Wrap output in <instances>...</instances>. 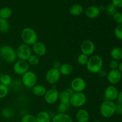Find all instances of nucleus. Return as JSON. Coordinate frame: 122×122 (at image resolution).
Instances as JSON below:
<instances>
[{
    "mask_svg": "<svg viewBox=\"0 0 122 122\" xmlns=\"http://www.w3.org/2000/svg\"></svg>",
    "mask_w": 122,
    "mask_h": 122,
    "instance_id": "obj_49",
    "label": "nucleus"
},
{
    "mask_svg": "<svg viewBox=\"0 0 122 122\" xmlns=\"http://www.w3.org/2000/svg\"><path fill=\"white\" fill-rule=\"evenodd\" d=\"M107 79L108 82L111 85L117 84L120 82L122 78V74L118 70V69L116 70H110L108 72H107Z\"/></svg>",
    "mask_w": 122,
    "mask_h": 122,
    "instance_id": "obj_14",
    "label": "nucleus"
},
{
    "mask_svg": "<svg viewBox=\"0 0 122 122\" xmlns=\"http://www.w3.org/2000/svg\"><path fill=\"white\" fill-rule=\"evenodd\" d=\"M87 97L83 92H74L70 96V105L75 108H81L85 105Z\"/></svg>",
    "mask_w": 122,
    "mask_h": 122,
    "instance_id": "obj_5",
    "label": "nucleus"
},
{
    "mask_svg": "<svg viewBox=\"0 0 122 122\" xmlns=\"http://www.w3.org/2000/svg\"><path fill=\"white\" fill-rule=\"evenodd\" d=\"M21 39L23 44L30 46L38 41V36L34 29L31 27H25L21 32Z\"/></svg>",
    "mask_w": 122,
    "mask_h": 122,
    "instance_id": "obj_2",
    "label": "nucleus"
},
{
    "mask_svg": "<svg viewBox=\"0 0 122 122\" xmlns=\"http://www.w3.org/2000/svg\"><path fill=\"white\" fill-rule=\"evenodd\" d=\"M98 75H99V76H100V77L104 78V77H107V72L106 71V70H104V69H102V70H101L100 71H99L98 73Z\"/></svg>",
    "mask_w": 122,
    "mask_h": 122,
    "instance_id": "obj_41",
    "label": "nucleus"
},
{
    "mask_svg": "<svg viewBox=\"0 0 122 122\" xmlns=\"http://www.w3.org/2000/svg\"><path fill=\"white\" fill-rule=\"evenodd\" d=\"M70 87L75 92H83L86 88V82L82 77H76L71 81Z\"/></svg>",
    "mask_w": 122,
    "mask_h": 122,
    "instance_id": "obj_9",
    "label": "nucleus"
},
{
    "mask_svg": "<svg viewBox=\"0 0 122 122\" xmlns=\"http://www.w3.org/2000/svg\"><path fill=\"white\" fill-rule=\"evenodd\" d=\"M12 81H13V79H12L11 77L8 74H4V75H1L0 77V82L1 84L7 86H10L12 83Z\"/></svg>",
    "mask_w": 122,
    "mask_h": 122,
    "instance_id": "obj_28",
    "label": "nucleus"
},
{
    "mask_svg": "<svg viewBox=\"0 0 122 122\" xmlns=\"http://www.w3.org/2000/svg\"><path fill=\"white\" fill-rule=\"evenodd\" d=\"M36 122H51V117L49 113L45 111H42L36 116Z\"/></svg>",
    "mask_w": 122,
    "mask_h": 122,
    "instance_id": "obj_22",
    "label": "nucleus"
},
{
    "mask_svg": "<svg viewBox=\"0 0 122 122\" xmlns=\"http://www.w3.org/2000/svg\"><path fill=\"white\" fill-rule=\"evenodd\" d=\"M20 122H36V116L30 114H27L22 117Z\"/></svg>",
    "mask_w": 122,
    "mask_h": 122,
    "instance_id": "obj_34",
    "label": "nucleus"
},
{
    "mask_svg": "<svg viewBox=\"0 0 122 122\" xmlns=\"http://www.w3.org/2000/svg\"><path fill=\"white\" fill-rule=\"evenodd\" d=\"M117 100L118 101V103L122 104V91H120V92H119L117 98Z\"/></svg>",
    "mask_w": 122,
    "mask_h": 122,
    "instance_id": "obj_43",
    "label": "nucleus"
},
{
    "mask_svg": "<svg viewBox=\"0 0 122 122\" xmlns=\"http://www.w3.org/2000/svg\"><path fill=\"white\" fill-rule=\"evenodd\" d=\"M104 61L102 57L98 55H92L89 58L86 65V69L89 72L98 74L103 67Z\"/></svg>",
    "mask_w": 122,
    "mask_h": 122,
    "instance_id": "obj_1",
    "label": "nucleus"
},
{
    "mask_svg": "<svg viewBox=\"0 0 122 122\" xmlns=\"http://www.w3.org/2000/svg\"><path fill=\"white\" fill-rule=\"evenodd\" d=\"M76 119L77 122H88L90 119V114L88 110L81 108L76 113Z\"/></svg>",
    "mask_w": 122,
    "mask_h": 122,
    "instance_id": "obj_16",
    "label": "nucleus"
},
{
    "mask_svg": "<svg viewBox=\"0 0 122 122\" xmlns=\"http://www.w3.org/2000/svg\"><path fill=\"white\" fill-rule=\"evenodd\" d=\"M114 35L117 39L122 40V25H118L114 29Z\"/></svg>",
    "mask_w": 122,
    "mask_h": 122,
    "instance_id": "obj_35",
    "label": "nucleus"
},
{
    "mask_svg": "<svg viewBox=\"0 0 122 122\" xmlns=\"http://www.w3.org/2000/svg\"><path fill=\"white\" fill-rule=\"evenodd\" d=\"M0 56L8 63H14L17 59L15 50L9 45H3L0 48Z\"/></svg>",
    "mask_w": 122,
    "mask_h": 122,
    "instance_id": "obj_4",
    "label": "nucleus"
},
{
    "mask_svg": "<svg viewBox=\"0 0 122 122\" xmlns=\"http://www.w3.org/2000/svg\"><path fill=\"white\" fill-rule=\"evenodd\" d=\"M46 87L42 85L36 84L35 86L32 88V92L35 96L36 97H44L46 93Z\"/></svg>",
    "mask_w": 122,
    "mask_h": 122,
    "instance_id": "obj_19",
    "label": "nucleus"
},
{
    "mask_svg": "<svg viewBox=\"0 0 122 122\" xmlns=\"http://www.w3.org/2000/svg\"><path fill=\"white\" fill-rule=\"evenodd\" d=\"M91 1H95V0H91Z\"/></svg>",
    "mask_w": 122,
    "mask_h": 122,
    "instance_id": "obj_47",
    "label": "nucleus"
},
{
    "mask_svg": "<svg viewBox=\"0 0 122 122\" xmlns=\"http://www.w3.org/2000/svg\"><path fill=\"white\" fill-rule=\"evenodd\" d=\"M66 91L67 92L69 93V94H70V95H71L73 94L74 92H74L73 91V89H71V88H70V87H69V88H67V89H66Z\"/></svg>",
    "mask_w": 122,
    "mask_h": 122,
    "instance_id": "obj_44",
    "label": "nucleus"
},
{
    "mask_svg": "<svg viewBox=\"0 0 122 122\" xmlns=\"http://www.w3.org/2000/svg\"><path fill=\"white\" fill-rule=\"evenodd\" d=\"M93 122H102L100 121V120H95V121H94Z\"/></svg>",
    "mask_w": 122,
    "mask_h": 122,
    "instance_id": "obj_46",
    "label": "nucleus"
},
{
    "mask_svg": "<svg viewBox=\"0 0 122 122\" xmlns=\"http://www.w3.org/2000/svg\"></svg>",
    "mask_w": 122,
    "mask_h": 122,
    "instance_id": "obj_48",
    "label": "nucleus"
},
{
    "mask_svg": "<svg viewBox=\"0 0 122 122\" xmlns=\"http://www.w3.org/2000/svg\"><path fill=\"white\" fill-rule=\"evenodd\" d=\"M110 56L113 60L120 61L122 60V48L116 46L111 50Z\"/></svg>",
    "mask_w": 122,
    "mask_h": 122,
    "instance_id": "obj_21",
    "label": "nucleus"
},
{
    "mask_svg": "<svg viewBox=\"0 0 122 122\" xmlns=\"http://www.w3.org/2000/svg\"><path fill=\"white\" fill-rule=\"evenodd\" d=\"M19 79H15L12 81L11 84L10 85L14 89H19L21 87V85H23L21 81H20Z\"/></svg>",
    "mask_w": 122,
    "mask_h": 122,
    "instance_id": "obj_37",
    "label": "nucleus"
},
{
    "mask_svg": "<svg viewBox=\"0 0 122 122\" xmlns=\"http://www.w3.org/2000/svg\"><path fill=\"white\" fill-rule=\"evenodd\" d=\"M58 70L61 75L63 76H67L72 73L73 71V67L72 65L69 63H63V64H61Z\"/></svg>",
    "mask_w": 122,
    "mask_h": 122,
    "instance_id": "obj_20",
    "label": "nucleus"
},
{
    "mask_svg": "<svg viewBox=\"0 0 122 122\" xmlns=\"http://www.w3.org/2000/svg\"><path fill=\"white\" fill-rule=\"evenodd\" d=\"M113 19L118 25H122V13L116 12L113 15Z\"/></svg>",
    "mask_w": 122,
    "mask_h": 122,
    "instance_id": "obj_36",
    "label": "nucleus"
},
{
    "mask_svg": "<svg viewBox=\"0 0 122 122\" xmlns=\"http://www.w3.org/2000/svg\"><path fill=\"white\" fill-rule=\"evenodd\" d=\"M71 95L66 91V90H63L59 92V97L58 100L60 102L65 104H70V99Z\"/></svg>",
    "mask_w": 122,
    "mask_h": 122,
    "instance_id": "obj_24",
    "label": "nucleus"
},
{
    "mask_svg": "<svg viewBox=\"0 0 122 122\" xmlns=\"http://www.w3.org/2000/svg\"><path fill=\"white\" fill-rule=\"evenodd\" d=\"M61 76V75L59 70L52 67L46 71V75H45V80L48 83L54 85L57 82H59Z\"/></svg>",
    "mask_w": 122,
    "mask_h": 122,
    "instance_id": "obj_8",
    "label": "nucleus"
},
{
    "mask_svg": "<svg viewBox=\"0 0 122 122\" xmlns=\"http://www.w3.org/2000/svg\"><path fill=\"white\" fill-rule=\"evenodd\" d=\"M70 106V104H65L60 102L59 104L58 105V107H57V112H58V113H60V114L66 113L67 111L69 110V106Z\"/></svg>",
    "mask_w": 122,
    "mask_h": 122,
    "instance_id": "obj_33",
    "label": "nucleus"
},
{
    "mask_svg": "<svg viewBox=\"0 0 122 122\" xmlns=\"http://www.w3.org/2000/svg\"><path fill=\"white\" fill-rule=\"evenodd\" d=\"M70 14L74 16H78L81 15L83 12V8L82 5L76 4L70 7L69 9Z\"/></svg>",
    "mask_w": 122,
    "mask_h": 122,
    "instance_id": "obj_23",
    "label": "nucleus"
},
{
    "mask_svg": "<svg viewBox=\"0 0 122 122\" xmlns=\"http://www.w3.org/2000/svg\"><path fill=\"white\" fill-rule=\"evenodd\" d=\"M40 61V59H39V57L37 56L35 54H32L29 57V58L27 59V62L28 63L29 65H30L32 66H36L38 65Z\"/></svg>",
    "mask_w": 122,
    "mask_h": 122,
    "instance_id": "obj_29",
    "label": "nucleus"
},
{
    "mask_svg": "<svg viewBox=\"0 0 122 122\" xmlns=\"http://www.w3.org/2000/svg\"><path fill=\"white\" fill-rule=\"evenodd\" d=\"M51 122H73V120L72 117L67 113H58L53 117Z\"/></svg>",
    "mask_w": 122,
    "mask_h": 122,
    "instance_id": "obj_18",
    "label": "nucleus"
},
{
    "mask_svg": "<svg viewBox=\"0 0 122 122\" xmlns=\"http://www.w3.org/2000/svg\"><path fill=\"white\" fill-rule=\"evenodd\" d=\"M9 92L8 86L0 83V99L6 97Z\"/></svg>",
    "mask_w": 122,
    "mask_h": 122,
    "instance_id": "obj_32",
    "label": "nucleus"
},
{
    "mask_svg": "<svg viewBox=\"0 0 122 122\" xmlns=\"http://www.w3.org/2000/svg\"><path fill=\"white\" fill-rule=\"evenodd\" d=\"M61 65V63H60V61L56 60L54 61L53 64H52V67L55 68V69H59V68L60 67Z\"/></svg>",
    "mask_w": 122,
    "mask_h": 122,
    "instance_id": "obj_42",
    "label": "nucleus"
},
{
    "mask_svg": "<svg viewBox=\"0 0 122 122\" xmlns=\"http://www.w3.org/2000/svg\"><path fill=\"white\" fill-rule=\"evenodd\" d=\"M118 70L122 74V61L119 63V67H118Z\"/></svg>",
    "mask_w": 122,
    "mask_h": 122,
    "instance_id": "obj_45",
    "label": "nucleus"
},
{
    "mask_svg": "<svg viewBox=\"0 0 122 122\" xmlns=\"http://www.w3.org/2000/svg\"><path fill=\"white\" fill-rule=\"evenodd\" d=\"M59 92L55 87H52L47 89L45 95L44 96V100L48 104H54L58 101Z\"/></svg>",
    "mask_w": 122,
    "mask_h": 122,
    "instance_id": "obj_10",
    "label": "nucleus"
},
{
    "mask_svg": "<svg viewBox=\"0 0 122 122\" xmlns=\"http://www.w3.org/2000/svg\"><path fill=\"white\" fill-rule=\"evenodd\" d=\"M32 51L34 54L38 57H42L46 54L47 52V48L46 45L44 42L41 41H37L35 44L32 45Z\"/></svg>",
    "mask_w": 122,
    "mask_h": 122,
    "instance_id": "obj_15",
    "label": "nucleus"
},
{
    "mask_svg": "<svg viewBox=\"0 0 122 122\" xmlns=\"http://www.w3.org/2000/svg\"><path fill=\"white\" fill-rule=\"evenodd\" d=\"M119 64V63L118 62V61L112 59L109 63V66L110 68V70H116V69H118Z\"/></svg>",
    "mask_w": 122,
    "mask_h": 122,
    "instance_id": "obj_38",
    "label": "nucleus"
},
{
    "mask_svg": "<svg viewBox=\"0 0 122 122\" xmlns=\"http://www.w3.org/2000/svg\"><path fill=\"white\" fill-rule=\"evenodd\" d=\"M14 110L12 107H6L1 111V115L5 118H11L14 116Z\"/></svg>",
    "mask_w": 122,
    "mask_h": 122,
    "instance_id": "obj_27",
    "label": "nucleus"
},
{
    "mask_svg": "<svg viewBox=\"0 0 122 122\" xmlns=\"http://www.w3.org/2000/svg\"><path fill=\"white\" fill-rule=\"evenodd\" d=\"M85 14L87 17L91 19H94L99 16L100 14V11L98 7L92 5L86 9Z\"/></svg>",
    "mask_w": 122,
    "mask_h": 122,
    "instance_id": "obj_17",
    "label": "nucleus"
},
{
    "mask_svg": "<svg viewBox=\"0 0 122 122\" xmlns=\"http://www.w3.org/2000/svg\"><path fill=\"white\" fill-rule=\"evenodd\" d=\"M29 65L27 61L21 60H17L13 65V71L16 75L22 76L23 75L29 71Z\"/></svg>",
    "mask_w": 122,
    "mask_h": 122,
    "instance_id": "obj_12",
    "label": "nucleus"
},
{
    "mask_svg": "<svg viewBox=\"0 0 122 122\" xmlns=\"http://www.w3.org/2000/svg\"><path fill=\"white\" fill-rule=\"evenodd\" d=\"M10 29V25L7 19L0 18V32L7 33Z\"/></svg>",
    "mask_w": 122,
    "mask_h": 122,
    "instance_id": "obj_26",
    "label": "nucleus"
},
{
    "mask_svg": "<svg viewBox=\"0 0 122 122\" xmlns=\"http://www.w3.org/2000/svg\"><path fill=\"white\" fill-rule=\"evenodd\" d=\"M112 3L116 8H122V0H112Z\"/></svg>",
    "mask_w": 122,
    "mask_h": 122,
    "instance_id": "obj_39",
    "label": "nucleus"
},
{
    "mask_svg": "<svg viewBox=\"0 0 122 122\" xmlns=\"http://www.w3.org/2000/svg\"><path fill=\"white\" fill-rule=\"evenodd\" d=\"M118 89L114 85H109L105 89L104 92L105 100L114 101L117 100L118 94H119Z\"/></svg>",
    "mask_w": 122,
    "mask_h": 122,
    "instance_id": "obj_13",
    "label": "nucleus"
},
{
    "mask_svg": "<svg viewBox=\"0 0 122 122\" xmlns=\"http://www.w3.org/2000/svg\"><path fill=\"white\" fill-rule=\"evenodd\" d=\"M13 14L12 10L9 7H3L0 10V18L4 19H8Z\"/></svg>",
    "mask_w": 122,
    "mask_h": 122,
    "instance_id": "obj_25",
    "label": "nucleus"
},
{
    "mask_svg": "<svg viewBox=\"0 0 122 122\" xmlns=\"http://www.w3.org/2000/svg\"><path fill=\"white\" fill-rule=\"evenodd\" d=\"M116 110V104L114 101L104 100L100 107V112L103 117L108 119L114 115Z\"/></svg>",
    "mask_w": 122,
    "mask_h": 122,
    "instance_id": "obj_3",
    "label": "nucleus"
},
{
    "mask_svg": "<svg viewBox=\"0 0 122 122\" xmlns=\"http://www.w3.org/2000/svg\"><path fill=\"white\" fill-rule=\"evenodd\" d=\"M21 82L23 85L29 89H32L37 84L38 77L35 73L29 70L21 76Z\"/></svg>",
    "mask_w": 122,
    "mask_h": 122,
    "instance_id": "obj_6",
    "label": "nucleus"
},
{
    "mask_svg": "<svg viewBox=\"0 0 122 122\" xmlns=\"http://www.w3.org/2000/svg\"><path fill=\"white\" fill-rule=\"evenodd\" d=\"M116 8V7L113 4L110 3L107 4V5L106 7V11L108 15H110V16H113L117 12Z\"/></svg>",
    "mask_w": 122,
    "mask_h": 122,
    "instance_id": "obj_31",
    "label": "nucleus"
},
{
    "mask_svg": "<svg viewBox=\"0 0 122 122\" xmlns=\"http://www.w3.org/2000/svg\"><path fill=\"white\" fill-rule=\"evenodd\" d=\"M89 57H88L86 55H85L81 53L77 56V62L79 65L81 66H86L88 60H89Z\"/></svg>",
    "mask_w": 122,
    "mask_h": 122,
    "instance_id": "obj_30",
    "label": "nucleus"
},
{
    "mask_svg": "<svg viewBox=\"0 0 122 122\" xmlns=\"http://www.w3.org/2000/svg\"><path fill=\"white\" fill-rule=\"evenodd\" d=\"M81 53L86 55L88 57L92 56L95 51V45L94 42L92 41L86 39L81 43L80 46Z\"/></svg>",
    "mask_w": 122,
    "mask_h": 122,
    "instance_id": "obj_11",
    "label": "nucleus"
},
{
    "mask_svg": "<svg viewBox=\"0 0 122 122\" xmlns=\"http://www.w3.org/2000/svg\"><path fill=\"white\" fill-rule=\"evenodd\" d=\"M15 51L17 58L21 60L27 61L30 56L32 54V48L30 46L23 43L19 45Z\"/></svg>",
    "mask_w": 122,
    "mask_h": 122,
    "instance_id": "obj_7",
    "label": "nucleus"
},
{
    "mask_svg": "<svg viewBox=\"0 0 122 122\" xmlns=\"http://www.w3.org/2000/svg\"><path fill=\"white\" fill-rule=\"evenodd\" d=\"M116 113L119 115H122V104L118 103V104H116Z\"/></svg>",
    "mask_w": 122,
    "mask_h": 122,
    "instance_id": "obj_40",
    "label": "nucleus"
}]
</instances>
